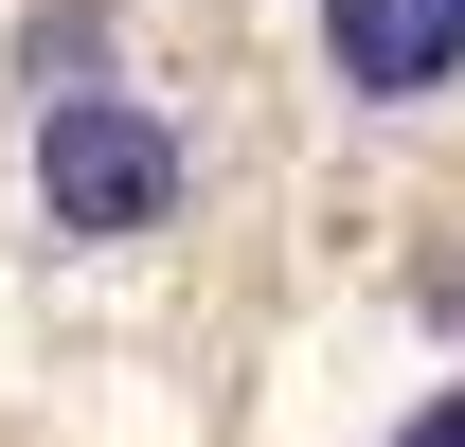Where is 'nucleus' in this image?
I'll use <instances>...</instances> for the list:
<instances>
[{"label": "nucleus", "instance_id": "f257e3e1", "mask_svg": "<svg viewBox=\"0 0 465 447\" xmlns=\"http://www.w3.org/2000/svg\"><path fill=\"white\" fill-rule=\"evenodd\" d=\"M36 197H54V233H90V251L162 233L179 215V125L125 108V90H54V108H36Z\"/></svg>", "mask_w": 465, "mask_h": 447}, {"label": "nucleus", "instance_id": "f03ea898", "mask_svg": "<svg viewBox=\"0 0 465 447\" xmlns=\"http://www.w3.org/2000/svg\"><path fill=\"white\" fill-rule=\"evenodd\" d=\"M322 55H341V90L411 108V90L465 72V0H322Z\"/></svg>", "mask_w": 465, "mask_h": 447}, {"label": "nucleus", "instance_id": "7ed1b4c3", "mask_svg": "<svg viewBox=\"0 0 465 447\" xmlns=\"http://www.w3.org/2000/svg\"><path fill=\"white\" fill-rule=\"evenodd\" d=\"M394 447H465V393H430V412H411V430Z\"/></svg>", "mask_w": 465, "mask_h": 447}]
</instances>
